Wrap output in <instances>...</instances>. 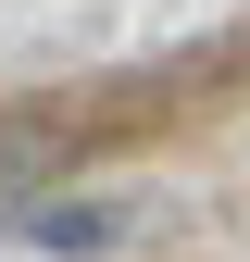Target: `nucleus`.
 <instances>
[{
    "mask_svg": "<svg viewBox=\"0 0 250 262\" xmlns=\"http://www.w3.org/2000/svg\"><path fill=\"white\" fill-rule=\"evenodd\" d=\"M13 237L25 250H113L125 212H62V200H38V212H13Z\"/></svg>",
    "mask_w": 250,
    "mask_h": 262,
    "instance_id": "nucleus-1",
    "label": "nucleus"
}]
</instances>
